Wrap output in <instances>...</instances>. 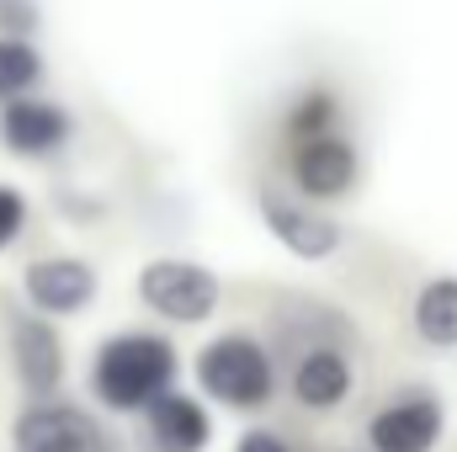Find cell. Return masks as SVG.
<instances>
[{
    "mask_svg": "<svg viewBox=\"0 0 457 452\" xmlns=\"http://www.w3.org/2000/svg\"><path fill=\"white\" fill-rule=\"evenodd\" d=\"M181 372V356L165 336H144V331H128L112 336L96 362H91V389L107 410H144L149 399H160Z\"/></svg>",
    "mask_w": 457,
    "mask_h": 452,
    "instance_id": "6da1fadb",
    "label": "cell"
},
{
    "mask_svg": "<svg viewBox=\"0 0 457 452\" xmlns=\"http://www.w3.org/2000/svg\"><path fill=\"white\" fill-rule=\"evenodd\" d=\"M197 383L208 399H219L228 410H261L277 389V367L261 340L219 336L197 351Z\"/></svg>",
    "mask_w": 457,
    "mask_h": 452,
    "instance_id": "7a4b0ae2",
    "label": "cell"
},
{
    "mask_svg": "<svg viewBox=\"0 0 457 452\" xmlns=\"http://www.w3.org/2000/svg\"><path fill=\"white\" fill-rule=\"evenodd\" d=\"M138 298H144V309H154L170 325H203V320L219 314L224 288H219V277L208 266L165 255V261H149L138 272Z\"/></svg>",
    "mask_w": 457,
    "mask_h": 452,
    "instance_id": "3957f363",
    "label": "cell"
},
{
    "mask_svg": "<svg viewBox=\"0 0 457 452\" xmlns=\"http://www.w3.org/2000/svg\"><path fill=\"white\" fill-rule=\"evenodd\" d=\"M11 448L16 452H112V442L86 410L54 405V399H32L16 415V426H11Z\"/></svg>",
    "mask_w": 457,
    "mask_h": 452,
    "instance_id": "277c9868",
    "label": "cell"
},
{
    "mask_svg": "<svg viewBox=\"0 0 457 452\" xmlns=\"http://www.w3.org/2000/svg\"><path fill=\"white\" fill-rule=\"evenodd\" d=\"M293 187L303 192V203H336L356 187L361 176V160L356 149L345 144L341 133H314V138H298L293 144Z\"/></svg>",
    "mask_w": 457,
    "mask_h": 452,
    "instance_id": "5b68a950",
    "label": "cell"
},
{
    "mask_svg": "<svg viewBox=\"0 0 457 452\" xmlns=\"http://www.w3.org/2000/svg\"><path fill=\"white\" fill-rule=\"evenodd\" d=\"M261 224L271 229L298 261H330L341 250V224L330 213H314V203L287 197L277 187H261Z\"/></svg>",
    "mask_w": 457,
    "mask_h": 452,
    "instance_id": "8992f818",
    "label": "cell"
},
{
    "mask_svg": "<svg viewBox=\"0 0 457 452\" xmlns=\"http://www.w3.org/2000/svg\"><path fill=\"white\" fill-rule=\"evenodd\" d=\"M70 133H75V117L59 102H37L32 91L0 102V144H5V155L48 160V155H59L70 144Z\"/></svg>",
    "mask_w": 457,
    "mask_h": 452,
    "instance_id": "52a82bcc",
    "label": "cell"
},
{
    "mask_svg": "<svg viewBox=\"0 0 457 452\" xmlns=\"http://www.w3.org/2000/svg\"><path fill=\"white\" fill-rule=\"evenodd\" d=\"M21 293H27L32 314L64 320V314H80L96 298V272L80 255H43L21 272Z\"/></svg>",
    "mask_w": 457,
    "mask_h": 452,
    "instance_id": "ba28073f",
    "label": "cell"
},
{
    "mask_svg": "<svg viewBox=\"0 0 457 452\" xmlns=\"http://www.w3.org/2000/svg\"><path fill=\"white\" fill-rule=\"evenodd\" d=\"M447 431V410L431 394H404L367 421L372 452H431Z\"/></svg>",
    "mask_w": 457,
    "mask_h": 452,
    "instance_id": "9c48e42d",
    "label": "cell"
},
{
    "mask_svg": "<svg viewBox=\"0 0 457 452\" xmlns=\"http://www.w3.org/2000/svg\"><path fill=\"white\" fill-rule=\"evenodd\" d=\"M11 362H16V378L32 399H48L64 378V346L54 336V325L43 314H16L11 320Z\"/></svg>",
    "mask_w": 457,
    "mask_h": 452,
    "instance_id": "30bf717a",
    "label": "cell"
},
{
    "mask_svg": "<svg viewBox=\"0 0 457 452\" xmlns=\"http://www.w3.org/2000/svg\"><path fill=\"white\" fill-rule=\"evenodd\" d=\"M144 437H149L154 452H203L208 437H213V421L192 394L165 389L160 399L144 405Z\"/></svg>",
    "mask_w": 457,
    "mask_h": 452,
    "instance_id": "8fae6325",
    "label": "cell"
},
{
    "mask_svg": "<svg viewBox=\"0 0 457 452\" xmlns=\"http://www.w3.org/2000/svg\"><path fill=\"white\" fill-rule=\"evenodd\" d=\"M345 394H351V362L330 346H314L298 356L293 367V399L303 410H336Z\"/></svg>",
    "mask_w": 457,
    "mask_h": 452,
    "instance_id": "7c38bea8",
    "label": "cell"
},
{
    "mask_svg": "<svg viewBox=\"0 0 457 452\" xmlns=\"http://www.w3.org/2000/svg\"><path fill=\"white\" fill-rule=\"evenodd\" d=\"M415 331L436 351H453L457 346V277H431L415 293Z\"/></svg>",
    "mask_w": 457,
    "mask_h": 452,
    "instance_id": "4fadbf2b",
    "label": "cell"
},
{
    "mask_svg": "<svg viewBox=\"0 0 457 452\" xmlns=\"http://www.w3.org/2000/svg\"><path fill=\"white\" fill-rule=\"evenodd\" d=\"M37 80H43V54L27 38H5L0 32V102L27 96Z\"/></svg>",
    "mask_w": 457,
    "mask_h": 452,
    "instance_id": "5bb4252c",
    "label": "cell"
},
{
    "mask_svg": "<svg viewBox=\"0 0 457 452\" xmlns=\"http://www.w3.org/2000/svg\"><path fill=\"white\" fill-rule=\"evenodd\" d=\"M336 122H341V102H336V91L309 86V91L293 102V113H287V138L298 144V138H314V133H336Z\"/></svg>",
    "mask_w": 457,
    "mask_h": 452,
    "instance_id": "9a60e30c",
    "label": "cell"
},
{
    "mask_svg": "<svg viewBox=\"0 0 457 452\" xmlns=\"http://www.w3.org/2000/svg\"><path fill=\"white\" fill-rule=\"evenodd\" d=\"M43 27V5L37 0H0V32L5 38H32Z\"/></svg>",
    "mask_w": 457,
    "mask_h": 452,
    "instance_id": "2e32d148",
    "label": "cell"
},
{
    "mask_svg": "<svg viewBox=\"0 0 457 452\" xmlns=\"http://www.w3.org/2000/svg\"><path fill=\"white\" fill-rule=\"evenodd\" d=\"M21 229H27V197H21L16 187H5V181H0V250H5V245H16V239H21Z\"/></svg>",
    "mask_w": 457,
    "mask_h": 452,
    "instance_id": "e0dca14e",
    "label": "cell"
},
{
    "mask_svg": "<svg viewBox=\"0 0 457 452\" xmlns=\"http://www.w3.org/2000/svg\"><path fill=\"white\" fill-rule=\"evenodd\" d=\"M234 452H293V448H287V442H282L277 431H245Z\"/></svg>",
    "mask_w": 457,
    "mask_h": 452,
    "instance_id": "ac0fdd59",
    "label": "cell"
}]
</instances>
